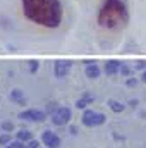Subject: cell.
Masks as SVG:
<instances>
[{
	"mask_svg": "<svg viewBox=\"0 0 146 148\" xmlns=\"http://www.w3.org/2000/svg\"><path fill=\"white\" fill-rule=\"evenodd\" d=\"M24 16L38 26L55 29L60 26L64 9L60 0H21Z\"/></svg>",
	"mask_w": 146,
	"mask_h": 148,
	"instance_id": "cell-1",
	"label": "cell"
},
{
	"mask_svg": "<svg viewBox=\"0 0 146 148\" xmlns=\"http://www.w3.org/2000/svg\"><path fill=\"white\" fill-rule=\"evenodd\" d=\"M96 23L102 29H119L127 26L129 10L124 0H103L98 9Z\"/></svg>",
	"mask_w": 146,
	"mask_h": 148,
	"instance_id": "cell-2",
	"label": "cell"
},
{
	"mask_svg": "<svg viewBox=\"0 0 146 148\" xmlns=\"http://www.w3.org/2000/svg\"><path fill=\"white\" fill-rule=\"evenodd\" d=\"M105 121H107V115H105V114L96 112V110H93V109H84L83 117H81V122H83V126H86V127L102 126V124H105Z\"/></svg>",
	"mask_w": 146,
	"mask_h": 148,
	"instance_id": "cell-3",
	"label": "cell"
},
{
	"mask_svg": "<svg viewBox=\"0 0 146 148\" xmlns=\"http://www.w3.org/2000/svg\"><path fill=\"white\" fill-rule=\"evenodd\" d=\"M50 117H52V124L53 126H65L72 119V110L69 107H59L57 112H53Z\"/></svg>",
	"mask_w": 146,
	"mask_h": 148,
	"instance_id": "cell-4",
	"label": "cell"
},
{
	"mask_svg": "<svg viewBox=\"0 0 146 148\" xmlns=\"http://www.w3.org/2000/svg\"><path fill=\"white\" fill-rule=\"evenodd\" d=\"M46 112L45 110H38V109H26V110L19 112V119L21 121H29V122H43L46 119Z\"/></svg>",
	"mask_w": 146,
	"mask_h": 148,
	"instance_id": "cell-5",
	"label": "cell"
},
{
	"mask_svg": "<svg viewBox=\"0 0 146 148\" xmlns=\"http://www.w3.org/2000/svg\"><path fill=\"white\" fill-rule=\"evenodd\" d=\"M71 69H72V62H71V60L60 59V60H57V62L53 64V74H55V77H59V79H64L65 76H69Z\"/></svg>",
	"mask_w": 146,
	"mask_h": 148,
	"instance_id": "cell-6",
	"label": "cell"
},
{
	"mask_svg": "<svg viewBox=\"0 0 146 148\" xmlns=\"http://www.w3.org/2000/svg\"><path fill=\"white\" fill-rule=\"evenodd\" d=\"M41 141L45 143V147H48V148H59L60 145H62L60 136H59L57 133L50 131V129H46V131L41 133Z\"/></svg>",
	"mask_w": 146,
	"mask_h": 148,
	"instance_id": "cell-7",
	"label": "cell"
},
{
	"mask_svg": "<svg viewBox=\"0 0 146 148\" xmlns=\"http://www.w3.org/2000/svg\"><path fill=\"white\" fill-rule=\"evenodd\" d=\"M84 74H86V77L88 79H98L100 77V74H102V69H100V66L93 60H88L86 62V69H84Z\"/></svg>",
	"mask_w": 146,
	"mask_h": 148,
	"instance_id": "cell-8",
	"label": "cell"
},
{
	"mask_svg": "<svg viewBox=\"0 0 146 148\" xmlns=\"http://www.w3.org/2000/svg\"><path fill=\"white\" fill-rule=\"evenodd\" d=\"M120 66H122V62L120 60H117V59H110L105 62V66H103V71L107 76H115V74L120 73Z\"/></svg>",
	"mask_w": 146,
	"mask_h": 148,
	"instance_id": "cell-9",
	"label": "cell"
},
{
	"mask_svg": "<svg viewBox=\"0 0 146 148\" xmlns=\"http://www.w3.org/2000/svg\"><path fill=\"white\" fill-rule=\"evenodd\" d=\"M10 100H12V102H16V103H19V105H26L24 91H23V90H19V88H14V90L10 91Z\"/></svg>",
	"mask_w": 146,
	"mask_h": 148,
	"instance_id": "cell-10",
	"label": "cell"
},
{
	"mask_svg": "<svg viewBox=\"0 0 146 148\" xmlns=\"http://www.w3.org/2000/svg\"><path fill=\"white\" fill-rule=\"evenodd\" d=\"M93 102H95V97H93L91 93H84V95L76 102V107H77V109H86V107H88L89 103H93Z\"/></svg>",
	"mask_w": 146,
	"mask_h": 148,
	"instance_id": "cell-11",
	"label": "cell"
},
{
	"mask_svg": "<svg viewBox=\"0 0 146 148\" xmlns=\"http://www.w3.org/2000/svg\"><path fill=\"white\" fill-rule=\"evenodd\" d=\"M16 140L23 141V143H28V141H31V140H33V133H31V131H28V129H19V131L16 133Z\"/></svg>",
	"mask_w": 146,
	"mask_h": 148,
	"instance_id": "cell-12",
	"label": "cell"
},
{
	"mask_svg": "<svg viewBox=\"0 0 146 148\" xmlns=\"http://www.w3.org/2000/svg\"><path fill=\"white\" fill-rule=\"evenodd\" d=\"M108 107H110V110L115 112V114H120V112L126 110V105L122 102H119V100H113V98L108 100Z\"/></svg>",
	"mask_w": 146,
	"mask_h": 148,
	"instance_id": "cell-13",
	"label": "cell"
},
{
	"mask_svg": "<svg viewBox=\"0 0 146 148\" xmlns=\"http://www.w3.org/2000/svg\"><path fill=\"white\" fill-rule=\"evenodd\" d=\"M0 126H2V131H3V133H12V131L16 129L14 122H10V121H3Z\"/></svg>",
	"mask_w": 146,
	"mask_h": 148,
	"instance_id": "cell-14",
	"label": "cell"
},
{
	"mask_svg": "<svg viewBox=\"0 0 146 148\" xmlns=\"http://www.w3.org/2000/svg\"><path fill=\"white\" fill-rule=\"evenodd\" d=\"M12 140H10V133H3V134H0V145L2 147H5V145H9Z\"/></svg>",
	"mask_w": 146,
	"mask_h": 148,
	"instance_id": "cell-15",
	"label": "cell"
},
{
	"mask_svg": "<svg viewBox=\"0 0 146 148\" xmlns=\"http://www.w3.org/2000/svg\"><path fill=\"white\" fill-rule=\"evenodd\" d=\"M3 148H26V143H23V141L16 140V141H10L9 145H5Z\"/></svg>",
	"mask_w": 146,
	"mask_h": 148,
	"instance_id": "cell-16",
	"label": "cell"
},
{
	"mask_svg": "<svg viewBox=\"0 0 146 148\" xmlns=\"http://www.w3.org/2000/svg\"><path fill=\"white\" fill-rule=\"evenodd\" d=\"M57 109H59V103L57 102H50V103H46V114H53V112H57Z\"/></svg>",
	"mask_w": 146,
	"mask_h": 148,
	"instance_id": "cell-17",
	"label": "cell"
},
{
	"mask_svg": "<svg viewBox=\"0 0 146 148\" xmlns=\"http://www.w3.org/2000/svg\"><path fill=\"white\" fill-rule=\"evenodd\" d=\"M131 73H132V71L129 69V66L122 62V66H120V74H122V76H126V77H129V76H131Z\"/></svg>",
	"mask_w": 146,
	"mask_h": 148,
	"instance_id": "cell-18",
	"label": "cell"
},
{
	"mask_svg": "<svg viewBox=\"0 0 146 148\" xmlns=\"http://www.w3.org/2000/svg\"><path fill=\"white\" fill-rule=\"evenodd\" d=\"M38 67H40V62H38V60H29V73L31 74L36 73Z\"/></svg>",
	"mask_w": 146,
	"mask_h": 148,
	"instance_id": "cell-19",
	"label": "cell"
},
{
	"mask_svg": "<svg viewBox=\"0 0 146 148\" xmlns=\"http://www.w3.org/2000/svg\"><path fill=\"white\" fill-rule=\"evenodd\" d=\"M134 67H136V69H139V71H146V60H138Z\"/></svg>",
	"mask_w": 146,
	"mask_h": 148,
	"instance_id": "cell-20",
	"label": "cell"
},
{
	"mask_svg": "<svg viewBox=\"0 0 146 148\" xmlns=\"http://www.w3.org/2000/svg\"><path fill=\"white\" fill-rule=\"evenodd\" d=\"M38 147H40V143H38V140H35V138L26 143V148H38Z\"/></svg>",
	"mask_w": 146,
	"mask_h": 148,
	"instance_id": "cell-21",
	"label": "cell"
},
{
	"mask_svg": "<svg viewBox=\"0 0 146 148\" xmlns=\"http://www.w3.org/2000/svg\"><path fill=\"white\" fill-rule=\"evenodd\" d=\"M126 84H127V86H136V84H138V79H136V77H127Z\"/></svg>",
	"mask_w": 146,
	"mask_h": 148,
	"instance_id": "cell-22",
	"label": "cell"
},
{
	"mask_svg": "<svg viewBox=\"0 0 146 148\" xmlns=\"http://www.w3.org/2000/svg\"><path fill=\"white\" fill-rule=\"evenodd\" d=\"M138 103H139V102H138L136 98H134V100H129V107H132V109H136V107H138Z\"/></svg>",
	"mask_w": 146,
	"mask_h": 148,
	"instance_id": "cell-23",
	"label": "cell"
},
{
	"mask_svg": "<svg viewBox=\"0 0 146 148\" xmlns=\"http://www.w3.org/2000/svg\"><path fill=\"white\" fill-rule=\"evenodd\" d=\"M69 131H71V134H72V136L77 134V127H76V126H71V129H69Z\"/></svg>",
	"mask_w": 146,
	"mask_h": 148,
	"instance_id": "cell-24",
	"label": "cell"
},
{
	"mask_svg": "<svg viewBox=\"0 0 146 148\" xmlns=\"http://www.w3.org/2000/svg\"><path fill=\"white\" fill-rule=\"evenodd\" d=\"M141 81L146 83V71H143V74H141Z\"/></svg>",
	"mask_w": 146,
	"mask_h": 148,
	"instance_id": "cell-25",
	"label": "cell"
}]
</instances>
